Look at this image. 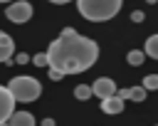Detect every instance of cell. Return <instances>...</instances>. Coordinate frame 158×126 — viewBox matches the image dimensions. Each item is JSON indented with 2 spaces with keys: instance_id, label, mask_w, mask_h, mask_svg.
<instances>
[{
  "instance_id": "7",
  "label": "cell",
  "mask_w": 158,
  "mask_h": 126,
  "mask_svg": "<svg viewBox=\"0 0 158 126\" xmlns=\"http://www.w3.org/2000/svg\"><path fill=\"white\" fill-rule=\"evenodd\" d=\"M12 52H15V42H12V37H10L7 32L0 30V62H5V64L15 62V59H10Z\"/></svg>"
},
{
  "instance_id": "16",
  "label": "cell",
  "mask_w": 158,
  "mask_h": 126,
  "mask_svg": "<svg viewBox=\"0 0 158 126\" xmlns=\"http://www.w3.org/2000/svg\"><path fill=\"white\" fill-rule=\"evenodd\" d=\"M47 69H49V79H52V82H59V79L64 77V72H59V69H54V67H47Z\"/></svg>"
},
{
  "instance_id": "14",
  "label": "cell",
  "mask_w": 158,
  "mask_h": 126,
  "mask_svg": "<svg viewBox=\"0 0 158 126\" xmlns=\"http://www.w3.org/2000/svg\"><path fill=\"white\" fill-rule=\"evenodd\" d=\"M143 86H146L148 91H158V74H148V77H143Z\"/></svg>"
},
{
  "instance_id": "2",
  "label": "cell",
  "mask_w": 158,
  "mask_h": 126,
  "mask_svg": "<svg viewBox=\"0 0 158 126\" xmlns=\"http://www.w3.org/2000/svg\"><path fill=\"white\" fill-rule=\"evenodd\" d=\"M121 2L123 0H77V10L89 22H106L118 15Z\"/></svg>"
},
{
  "instance_id": "5",
  "label": "cell",
  "mask_w": 158,
  "mask_h": 126,
  "mask_svg": "<svg viewBox=\"0 0 158 126\" xmlns=\"http://www.w3.org/2000/svg\"><path fill=\"white\" fill-rule=\"evenodd\" d=\"M15 96L10 94V89L7 86H0V124H5V121H10V116L15 114Z\"/></svg>"
},
{
  "instance_id": "23",
  "label": "cell",
  "mask_w": 158,
  "mask_h": 126,
  "mask_svg": "<svg viewBox=\"0 0 158 126\" xmlns=\"http://www.w3.org/2000/svg\"><path fill=\"white\" fill-rule=\"evenodd\" d=\"M0 2H10V0H0Z\"/></svg>"
},
{
  "instance_id": "1",
  "label": "cell",
  "mask_w": 158,
  "mask_h": 126,
  "mask_svg": "<svg viewBox=\"0 0 158 126\" xmlns=\"http://www.w3.org/2000/svg\"><path fill=\"white\" fill-rule=\"evenodd\" d=\"M49 67L64 72V74H81L99 59V44L84 35H79L74 27H64L57 40H52L49 49Z\"/></svg>"
},
{
  "instance_id": "19",
  "label": "cell",
  "mask_w": 158,
  "mask_h": 126,
  "mask_svg": "<svg viewBox=\"0 0 158 126\" xmlns=\"http://www.w3.org/2000/svg\"><path fill=\"white\" fill-rule=\"evenodd\" d=\"M42 126H54V119H42Z\"/></svg>"
},
{
  "instance_id": "12",
  "label": "cell",
  "mask_w": 158,
  "mask_h": 126,
  "mask_svg": "<svg viewBox=\"0 0 158 126\" xmlns=\"http://www.w3.org/2000/svg\"><path fill=\"white\" fill-rule=\"evenodd\" d=\"M146 57H148V54H146V52H143V49H131V52H128V54H126V62H128V64H131V67H141V64H143V59H146Z\"/></svg>"
},
{
  "instance_id": "20",
  "label": "cell",
  "mask_w": 158,
  "mask_h": 126,
  "mask_svg": "<svg viewBox=\"0 0 158 126\" xmlns=\"http://www.w3.org/2000/svg\"><path fill=\"white\" fill-rule=\"evenodd\" d=\"M52 5H67V2H72V0H49Z\"/></svg>"
},
{
  "instance_id": "15",
  "label": "cell",
  "mask_w": 158,
  "mask_h": 126,
  "mask_svg": "<svg viewBox=\"0 0 158 126\" xmlns=\"http://www.w3.org/2000/svg\"><path fill=\"white\" fill-rule=\"evenodd\" d=\"M32 64H35V67H49V57H47V52H37V54L32 57Z\"/></svg>"
},
{
  "instance_id": "6",
  "label": "cell",
  "mask_w": 158,
  "mask_h": 126,
  "mask_svg": "<svg viewBox=\"0 0 158 126\" xmlns=\"http://www.w3.org/2000/svg\"><path fill=\"white\" fill-rule=\"evenodd\" d=\"M91 89H94V96H99V99H109V96L118 94L116 82H114L111 77H99V79L91 84Z\"/></svg>"
},
{
  "instance_id": "13",
  "label": "cell",
  "mask_w": 158,
  "mask_h": 126,
  "mask_svg": "<svg viewBox=\"0 0 158 126\" xmlns=\"http://www.w3.org/2000/svg\"><path fill=\"white\" fill-rule=\"evenodd\" d=\"M89 96H94V89H91L89 84H77V86H74V99L86 101Z\"/></svg>"
},
{
  "instance_id": "10",
  "label": "cell",
  "mask_w": 158,
  "mask_h": 126,
  "mask_svg": "<svg viewBox=\"0 0 158 126\" xmlns=\"http://www.w3.org/2000/svg\"><path fill=\"white\" fill-rule=\"evenodd\" d=\"M10 126H37V121L30 111H15L10 116Z\"/></svg>"
},
{
  "instance_id": "21",
  "label": "cell",
  "mask_w": 158,
  "mask_h": 126,
  "mask_svg": "<svg viewBox=\"0 0 158 126\" xmlns=\"http://www.w3.org/2000/svg\"><path fill=\"white\" fill-rule=\"evenodd\" d=\"M0 126H10V121H5V124H0Z\"/></svg>"
},
{
  "instance_id": "3",
  "label": "cell",
  "mask_w": 158,
  "mask_h": 126,
  "mask_svg": "<svg viewBox=\"0 0 158 126\" xmlns=\"http://www.w3.org/2000/svg\"><path fill=\"white\" fill-rule=\"evenodd\" d=\"M7 89H10V94L15 96V101H25V104L40 99V94H42V84H40V79L27 77V74H22V77H12V79L7 82Z\"/></svg>"
},
{
  "instance_id": "18",
  "label": "cell",
  "mask_w": 158,
  "mask_h": 126,
  "mask_svg": "<svg viewBox=\"0 0 158 126\" xmlns=\"http://www.w3.org/2000/svg\"><path fill=\"white\" fill-rule=\"evenodd\" d=\"M15 62H17V64H27V62H30V57H27L25 52H20V54L15 57Z\"/></svg>"
},
{
  "instance_id": "11",
  "label": "cell",
  "mask_w": 158,
  "mask_h": 126,
  "mask_svg": "<svg viewBox=\"0 0 158 126\" xmlns=\"http://www.w3.org/2000/svg\"><path fill=\"white\" fill-rule=\"evenodd\" d=\"M143 52H146L151 59H158V32H156V35H151V37L146 40V44H143Z\"/></svg>"
},
{
  "instance_id": "4",
  "label": "cell",
  "mask_w": 158,
  "mask_h": 126,
  "mask_svg": "<svg viewBox=\"0 0 158 126\" xmlns=\"http://www.w3.org/2000/svg\"><path fill=\"white\" fill-rule=\"evenodd\" d=\"M32 12L35 10H32V5L27 0H12L7 5V10H5V17L10 22H15V25H25V22L32 20Z\"/></svg>"
},
{
  "instance_id": "17",
  "label": "cell",
  "mask_w": 158,
  "mask_h": 126,
  "mask_svg": "<svg viewBox=\"0 0 158 126\" xmlns=\"http://www.w3.org/2000/svg\"><path fill=\"white\" fill-rule=\"evenodd\" d=\"M131 20H133V22H143V12H141V10H133V12H131Z\"/></svg>"
},
{
  "instance_id": "22",
  "label": "cell",
  "mask_w": 158,
  "mask_h": 126,
  "mask_svg": "<svg viewBox=\"0 0 158 126\" xmlns=\"http://www.w3.org/2000/svg\"><path fill=\"white\" fill-rule=\"evenodd\" d=\"M148 2H151V5H153V2H158V0H148Z\"/></svg>"
},
{
  "instance_id": "9",
  "label": "cell",
  "mask_w": 158,
  "mask_h": 126,
  "mask_svg": "<svg viewBox=\"0 0 158 126\" xmlns=\"http://www.w3.org/2000/svg\"><path fill=\"white\" fill-rule=\"evenodd\" d=\"M146 86L141 84V86H128V89H118V96L121 99H131V101H143L146 99Z\"/></svg>"
},
{
  "instance_id": "24",
  "label": "cell",
  "mask_w": 158,
  "mask_h": 126,
  "mask_svg": "<svg viewBox=\"0 0 158 126\" xmlns=\"http://www.w3.org/2000/svg\"><path fill=\"white\" fill-rule=\"evenodd\" d=\"M156 126H158V124H156Z\"/></svg>"
},
{
  "instance_id": "8",
  "label": "cell",
  "mask_w": 158,
  "mask_h": 126,
  "mask_svg": "<svg viewBox=\"0 0 158 126\" xmlns=\"http://www.w3.org/2000/svg\"><path fill=\"white\" fill-rule=\"evenodd\" d=\"M123 101L126 99H121L118 94H114L109 99H101V111L104 114H121L123 111Z\"/></svg>"
}]
</instances>
